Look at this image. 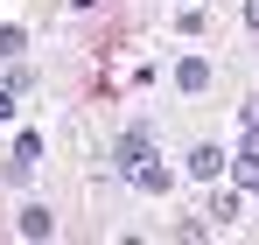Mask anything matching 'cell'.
Here are the masks:
<instances>
[{
    "mask_svg": "<svg viewBox=\"0 0 259 245\" xmlns=\"http://www.w3.org/2000/svg\"><path fill=\"white\" fill-rule=\"evenodd\" d=\"M35 161H42V140H35V133H21V140H14V161H7V168H14V175H28Z\"/></svg>",
    "mask_w": 259,
    "mask_h": 245,
    "instance_id": "6",
    "label": "cell"
},
{
    "mask_svg": "<svg viewBox=\"0 0 259 245\" xmlns=\"http://www.w3.org/2000/svg\"><path fill=\"white\" fill-rule=\"evenodd\" d=\"M245 126H259V91H252V98H245Z\"/></svg>",
    "mask_w": 259,
    "mask_h": 245,
    "instance_id": "8",
    "label": "cell"
},
{
    "mask_svg": "<svg viewBox=\"0 0 259 245\" xmlns=\"http://www.w3.org/2000/svg\"><path fill=\"white\" fill-rule=\"evenodd\" d=\"M224 161H231V154H224V147H210V140H196V147H189V175H196V182L224 175Z\"/></svg>",
    "mask_w": 259,
    "mask_h": 245,
    "instance_id": "2",
    "label": "cell"
},
{
    "mask_svg": "<svg viewBox=\"0 0 259 245\" xmlns=\"http://www.w3.org/2000/svg\"><path fill=\"white\" fill-rule=\"evenodd\" d=\"M14 231H21V238H49V231H56V217H49L42 203H28L21 217H14Z\"/></svg>",
    "mask_w": 259,
    "mask_h": 245,
    "instance_id": "5",
    "label": "cell"
},
{
    "mask_svg": "<svg viewBox=\"0 0 259 245\" xmlns=\"http://www.w3.org/2000/svg\"><path fill=\"white\" fill-rule=\"evenodd\" d=\"M245 21H252V28H259V0H245Z\"/></svg>",
    "mask_w": 259,
    "mask_h": 245,
    "instance_id": "10",
    "label": "cell"
},
{
    "mask_svg": "<svg viewBox=\"0 0 259 245\" xmlns=\"http://www.w3.org/2000/svg\"><path fill=\"white\" fill-rule=\"evenodd\" d=\"M21 49H28V35H21V28H14V21H0V56H7V63H14V56H21Z\"/></svg>",
    "mask_w": 259,
    "mask_h": 245,
    "instance_id": "7",
    "label": "cell"
},
{
    "mask_svg": "<svg viewBox=\"0 0 259 245\" xmlns=\"http://www.w3.org/2000/svg\"><path fill=\"white\" fill-rule=\"evenodd\" d=\"M175 84H182L189 98H196V91H210V63H203V56H182V63H175Z\"/></svg>",
    "mask_w": 259,
    "mask_h": 245,
    "instance_id": "4",
    "label": "cell"
},
{
    "mask_svg": "<svg viewBox=\"0 0 259 245\" xmlns=\"http://www.w3.org/2000/svg\"><path fill=\"white\" fill-rule=\"evenodd\" d=\"M231 175H238V189H252V182H259V126H245V147H238Z\"/></svg>",
    "mask_w": 259,
    "mask_h": 245,
    "instance_id": "3",
    "label": "cell"
},
{
    "mask_svg": "<svg viewBox=\"0 0 259 245\" xmlns=\"http://www.w3.org/2000/svg\"><path fill=\"white\" fill-rule=\"evenodd\" d=\"M252 196H259V182H252Z\"/></svg>",
    "mask_w": 259,
    "mask_h": 245,
    "instance_id": "12",
    "label": "cell"
},
{
    "mask_svg": "<svg viewBox=\"0 0 259 245\" xmlns=\"http://www.w3.org/2000/svg\"><path fill=\"white\" fill-rule=\"evenodd\" d=\"M70 7H98V0H70Z\"/></svg>",
    "mask_w": 259,
    "mask_h": 245,
    "instance_id": "11",
    "label": "cell"
},
{
    "mask_svg": "<svg viewBox=\"0 0 259 245\" xmlns=\"http://www.w3.org/2000/svg\"><path fill=\"white\" fill-rule=\"evenodd\" d=\"M0 119H14V91H0Z\"/></svg>",
    "mask_w": 259,
    "mask_h": 245,
    "instance_id": "9",
    "label": "cell"
},
{
    "mask_svg": "<svg viewBox=\"0 0 259 245\" xmlns=\"http://www.w3.org/2000/svg\"><path fill=\"white\" fill-rule=\"evenodd\" d=\"M119 175H126L133 189H168V175H161V161H154V133L133 126L126 140H119Z\"/></svg>",
    "mask_w": 259,
    "mask_h": 245,
    "instance_id": "1",
    "label": "cell"
}]
</instances>
